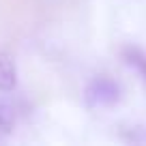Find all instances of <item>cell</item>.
Wrapping results in <instances>:
<instances>
[{
  "label": "cell",
  "mask_w": 146,
  "mask_h": 146,
  "mask_svg": "<svg viewBox=\"0 0 146 146\" xmlns=\"http://www.w3.org/2000/svg\"><path fill=\"white\" fill-rule=\"evenodd\" d=\"M120 58H123V62L127 64L129 69H133V71L140 75V80L146 84V50H142V47H137V45H125L123 50H120Z\"/></svg>",
  "instance_id": "cell-3"
},
{
  "label": "cell",
  "mask_w": 146,
  "mask_h": 146,
  "mask_svg": "<svg viewBox=\"0 0 146 146\" xmlns=\"http://www.w3.org/2000/svg\"><path fill=\"white\" fill-rule=\"evenodd\" d=\"M13 123H15V112L11 108V103L0 99V135H5L13 129Z\"/></svg>",
  "instance_id": "cell-4"
},
{
  "label": "cell",
  "mask_w": 146,
  "mask_h": 146,
  "mask_svg": "<svg viewBox=\"0 0 146 146\" xmlns=\"http://www.w3.org/2000/svg\"><path fill=\"white\" fill-rule=\"evenodd\" d=\"M123 97L120 84L108 75H97L84 88V103L88 110H108L114 108Z\"/></svg>",
  "instance_id": "cell-1"
},
{
  "label": "cell",
  "mask_w": 146,
  "mask_h": 146,
  "mask_svg": "<svg viewBox=\"0 0 146 146\" xmlns=\"http://www.w3.org/2000/svg\"><path fill=\"white\" fill-rule=\"evenodd\" d=\"M17 86V67L11 52L0 50V92H11Z\"/></svg>",
  "instance_id": "cell-2"
}]
</instances>
